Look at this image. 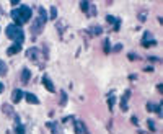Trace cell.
I'll list each match as a JSON object with an SVG mask.
<instances>
[{
  "label": "cell",
  "instance_id": "6da1fadb",
  "mask_svg": "<svg viewBox=\"0 0 163 134\" xmlns=\"http://www.w3.org/2000/svg\"><path fill=\"white\" fill-rule=\"evenodd\" d=\"M46 20H47L46 10H44V8H38V18L31 23V33H33L34 36H38V34L43 31L44 25H46Z\"/></svg>",
  "mask_w": 163,
  "mask_h": 134
},
{
  "label": "cell",
  "instance_id": "7a4b0ae2",
  "mask_svg": "<svg viewBox=\"0 0 163 134\" xmlns=\"http://www.w3.org/2000/svg\"><path fill=\"white\" fill-rule=\"evenodd\" d=\"M5 31H7V36H8L10 39H15L18 44H21L23 39H25V33H23V30L18 28V26H15V25L7 26Z\"/></svg>",
  "mask_w": 163,
  "mask_h": 134
},
{
  "label": "cell",
  "instance_id": "3957f363",
  "mask_svg": "<svg viewBox=\"0 0 163 134\" xmlns=\"http://www.w3.org/2000/svg\"><path fill=\"white\" fill-rule=\"evenodd\" d=\"M16 12H18V16H20V20H21V23L30 21V18H31V8H30V7L21 5Z\"/></svg>",
  "mask_w": 163,
  "mask_h": 134
},
{
  "label": "cell",
  "instance_id": "277c9868",
  "mask_svg": "<svg viewBox=\"0 0 163 134\" xmlns=\"http://www.w3.org/2000/svg\"><path fill=\"white\" fill-rule=\"evenodd\" d=\"M80 8H82V12L85 13V15H88V16H96V8L91 5L90 2H80Z\"/></svg>",
  "mask_w": 163,
  "mask_h": 134
},
{
  "label": "cell",
  "instance_id": "5b68a950",
  "mask_svg": "<svg viewBox=\"0 0 163 134\" xmlns=\"http://www.w3.org/2000/svg\"><path fill=\"white\" fill-rule=\"evenodd\" d=\"M142 44H144L145 47H147V46H155V44H157V41L153 39V34H152V33L145 31L144 33V38H142Z\"/></svg>",
  "mask_w": 163,
  "mask_h": 134
},
{
  "label": "cell",
  "instance_id": "8992f818",
  "mask_svg": "<svg viewBox=\"0 0 163 134\" xmlns=\"http://www.w3.org/2000/svg\"><path fill=\"white\" fill-rule=\"evenodd\" d=\"M43 85L46 87V90H47V92H51V93H54V92H55L54 84L51 82V78L47 77V75H43Z\"/></svg>",
  "mask_w": 163,
  "mask_h": 134
},
{
  "label": "cell",
  "instance_id": "52a82bcc",
  "mask_svg": "<svg viewBox=\"0 0 163 134\" xmlns=\"http://www.w3.org/2000/svg\"><path fill=\"white\" fill-rule=\"evenodd\" d=\"M2 111L5 113V116H8V118H15V110H13V106L8 105V103H3L2 105Z\"/></svg>",
  "mask_w": 163,
  "mask_h": 134
},
{
  "label": "cell",
  "instance_id": "ba28073f",
  "mask_svg": "<svg viewBox=\"0 0 163 134\" xmlns=\"http://www.w3.org/2000/svg\"><path fill=\"white\" fill-rule=\"evenodd\" d=\"M20 51H21V44L15 43V44H12V46L7 49V54H8V56H13V54H18Z\"/></svg>",
  "mask_w": 163,
  "mask_h": 134
},
{
  "label": "cell",
  "instance_id": "9c48e42d",
  "mask_svg": "<svg viewBox=\"0 0 163 134\" xmlns=\"http://www.w3.org/2000/svg\"><path fill=\"white\" fill-rule=\"evenodd\" d=\"M47 128L52 131V134H64L62 133V128H60V124H57V123H47Z\"/></svg>",
  "mask_w": 163,
  "mask_h": 134
},
{
  "label": "cell",
  "instance_id": "30bf717a",
  "mask_svg": "<svg viewBox=\"0 0 163 134\" xmlns=\"http://www.w3.org/2000/svg\"><path fill=\"white\" fill-rule=\"evenodd\" d=\"M21 98H23V92L20 90V88L13 90V93H12V101H13V103H18Z\"/></svg>",
  "mask_w": 163,
  "mask_h": 134
},
{
  "label": "cell",
  "instance_id": "8fae6325",
  "mask_svg": "<svg viewBox=\"0 0 163 134\" xmlns=\"http://www.w3.org/2000/svg\"><path fill=\"white\" fill-rule=\"evenodd\" d=\"M30 77H31V72H30V69H23V70H21V82H23V84H28Z\"/></svg>",
  "mask_w": 163,
  "mask_h": 134
},
{
  "label": "cell",
  "instance_id": "7c38bea8",
  "mask_svg": "<svg viewBox=\"0 0 163 134\" xmlns=\"http://www.w3.org/2000/svg\"><path fill=\"white\" fill-rule=\"evenodd\" d=\"M26 56L30 57V59L36 61V57H38V49H36V47H30V49H28V53H26Z\"/></svg>",
  "mask_w": 163,
  "mask_h": 134
},
{
  "label": "cell",
  "instance_id": "4fadbf2b",
  "mask_svg": "<svg viewBox=\"0 0 163 134\" xmlns=\"http://www.w3.org/2000/svg\"><path fill=\"white\" fill-rule=\"evenodd\" d=\"M90 33H91V36H100V34L103 33V28L101 26H91V28H90Z\"/></svg>",
  "mask_w": 163,
  "mask_h": 134
},
{
  "label": "cell",
  "instance_id": "5bb4252c",
  "mask_svg": "<svg viewBox=\"0 0 163 134\" xmlns=\"http://www.w3.org/2000/svg\"><path fill=\"white\" fill-rule=\"evenodd\" d=\"M26 100H28V103H33V105H38V103H39L38 97L33 95V93H26Z\"/></svg>",
  "mask_w": 163,
  "mask_h": 134
},
{
  "label": "cell",
  "instance_id": "9a60e30c",
  "mask_svg": "<svg viewBox=\"0 0 163 134\" xmlns=\"http://www.w3.org/2000/svg\"><path fill=\"white\" fill-rule=\"evenodd\" d=\"M129 92H126V95H124V98L121 100V108L122 110H127V98H129Z\"/></svg>",
  "mask_w": 163,
  "mask_h": 134
},
{
  "label": "cell",
  "instance_id": "2e32d148",
  "mask_svg": "<svg viewBox=\"0 0 163 134\" xmlns=\"http://www.w3.org/2000/svg\"><path fill=\"white\" fill-rule=\"evenodd\" d=\"M7 75V66L3 61H0V77H5Z\"/></svg>",
  "mask_w": 163,
  "mask_h": 134
},
{
  "label": "cell",
  "instance_id": "e0dca14e",
  "mask_svg": "<svg viewBox=\"0 0 163 134\" xmlns=\"http://www.w3.org/2000/svg\"><path fill=\"white\" fill-rule=\"evenodd\" d=\"M82 126H83V121H75V133L77 134H82Z\"/></svg>",
  "mask_w": 163,
  "mask_h": 134
},
{
  "label": "cell",
  "instance_id": "ac0fdd59",
  "mask_svg": "<svg viewBox=\"0 0 163 134\" xmlns=\"http://www.w3.org/2000/svg\"><path fill=\"white\" fill-rule=\"evenodd\" d=\"M65 103H67V93L60 92V106H65Z\"/></svg>",
  "mask_w": 163,
  "mask_h": 134
},
{
  "label": "cell",
  "instance_id": "d6986e66",
  "mask_svg": "<svg viewBox=\"0 0 163 134\" xmlns=\"http://www.w3.org/2000/svg\"><path fill=\"white\" fill-rule=\"evenodd\" d=\"M15 134H25V128H23L21 124H16V128H15Z\"/></svg>",
  "mask_w": 163,
  "mask_h": 134
},
{
  "label": "cell",
  "instance_id": "ffe728a7",
  "mask_svg": "<svg viewBox=\"0 0 163 134\" xmlns=\"http://www.w3.org/2000/svg\"><path fill=\"white\" fill-rule=\"evenodd\" d=\"M145 18H147V10H142V12L139 13V20H140V21H145Z\"/></svg>",
  "mask_w": 163,
  "mask_h": 134
},
{
  "label": "cell",
  "instance_id": "44dd1931",
  "mask_svg": "<svg viewBox=\"0 0 163 134\" xmlns=\"http://www.w3.org/2000/svg\"><path fill=\"white\" fill-rule=\"evenodd\" d=\"M147 126H148V129H150V131H155V121H153V119H148Z\"/></svg>",
  "mask_w": 163,
  "mask_h": 134
},
{
  "label": "cell",
  "instance_id": "7402d4cb",
  "mask_svg": "<svg viewBox=\"0 0 163 134\" xmlns=\"http://www.w3.org/2000/svg\"><path fill=\"white\" fill-rule=\"evenodd\" d=\"M55 18H57V8L52 7V8H51V20H55Z\"/></svg>",
  "mask_w": 163,
  "mask_h": 134
},
{
  "label": "cell",
  "instance_id": "603a6c76",
  "mask_svg": "<svg viewBox=\"0 0 163 134\" xmlns=\"http://www.w3.org/2000/svg\"><path fill=\"white\" fill-rule=\"evenodd\" d=\"M109 51H111V44H109V39H106V41H105V53L108 54Z\"/></svg>",
  "mask_w": 163,
  "mask_h": 134
},
{
  "label": "cell",
  "instance_id": "cb8c5ba5",
  "mask_svg": "<svg viewBox=\"0 0 163 134\" xmlns=\"http://www.w3.org/2000/svg\"><path fill=\"white\" fill-rule=\"evenodd\" d=\"M106 21H108V23H114V21H116V18L111 16V15H108V16H106Z\"/></svg>",
  "mask_w": 163,
  "mask_h": 134
},
{
  "label": "cell",
  "instance_id": "d4e9b609",
  "mask_svg": "<svg viewBox=\"0 0 163 134\" xmlns=\"http://www.w3.org/2000/svg\"><path fill=\"white\" fill-rule=\"evenodd\" d=\"M121 49H122V44H116V46H114V49H113V51H114V53H119Z\"/></svg>",
  "mask_w": 163,
  "mask_h": 134
},
{
  "label": "cell",
  "instance_id": "484cf974",
  "mask_svg": "<svg viewBox=\"0 0 163 134\" xmlns=\"http://www.w3.org/2000/svg\"><path fill=\"white\" fill-rule=\"evenodd\" d=\"M147 110H148V111H153V110H155V105H152V103H147Z\"/></svg>",
  "mask_w": 163,
  "mask_h": 134
},
{
  "label": "cell",
  "instance_id": "4316f807",
  "mask_svg": "<svg viewBox=\"0 0 163 134\" xmlns=\"http://www.w3.org/2000/svg\"><path fill=\"white\" fill-rule=\"evenodd\" d=\"M113 103H114V98L111 97L109 100H108V105H109V110H113Z\"/></svg>",
  "mask_w": 163,
  "mask_h": 134
},
{
  "label": "cell",
  "instance_id": "83f0119b",
  "mask_svg": "<svg viewBox=\"0 0 163 134\" xmlns=\"http://www.w3.org/2000/svg\"><path fill=\"white\" fill-rule=\"evenodd\" d=\"M136 57H137V56H136L134 53H131V54H129V59H136Z\"/></svg>",
  "mask_w": 163,
  "mask_h": 134
},
{
  "label": "cell",
  "instance_id": "f1b7e54d",
  "mask_svg": "<svg viewBox=\"0 0 163 134\" xmlns=\"http://www.w3.org/2000/svg\"><path fill=\"white\" fill-rule=\"evenodd\" d=\"M157 90H158V92H162V90H163V85H162V84H160V85H157Z\"/></svg>",
  "mask_w": 163,
  "mask_h": 134
},
{
  "label": "cell",
  "instance_id": "f546056e",
  "mask_svg": "<svg viewBox=\"0 0 163 134\" xmlns=\"http://www.w3.org/2000/svg\"><path fill=\"white\" fill-rule=\"evenodd\" d=\"M2 92H3V84L0 82V93H2Z\"/></svg>",
  "mask_w": 163,
  "mask_h": 134
},
{
  "label": "cell",
  "instance_id": "4dcf8cb0",
  "mask_svg": "<svg viewBox=\"0 0 163 134\" xmlns=\"http://www.w3.org/2000/svg\"><path fill=\"white\" fill-rule=\"evenodd\" d=\"M2 13H3V10H2V8H0V15H2Z\"/></svg>",
  "mask_w": 163,
  "mask_h": 134
}]
</instances>
